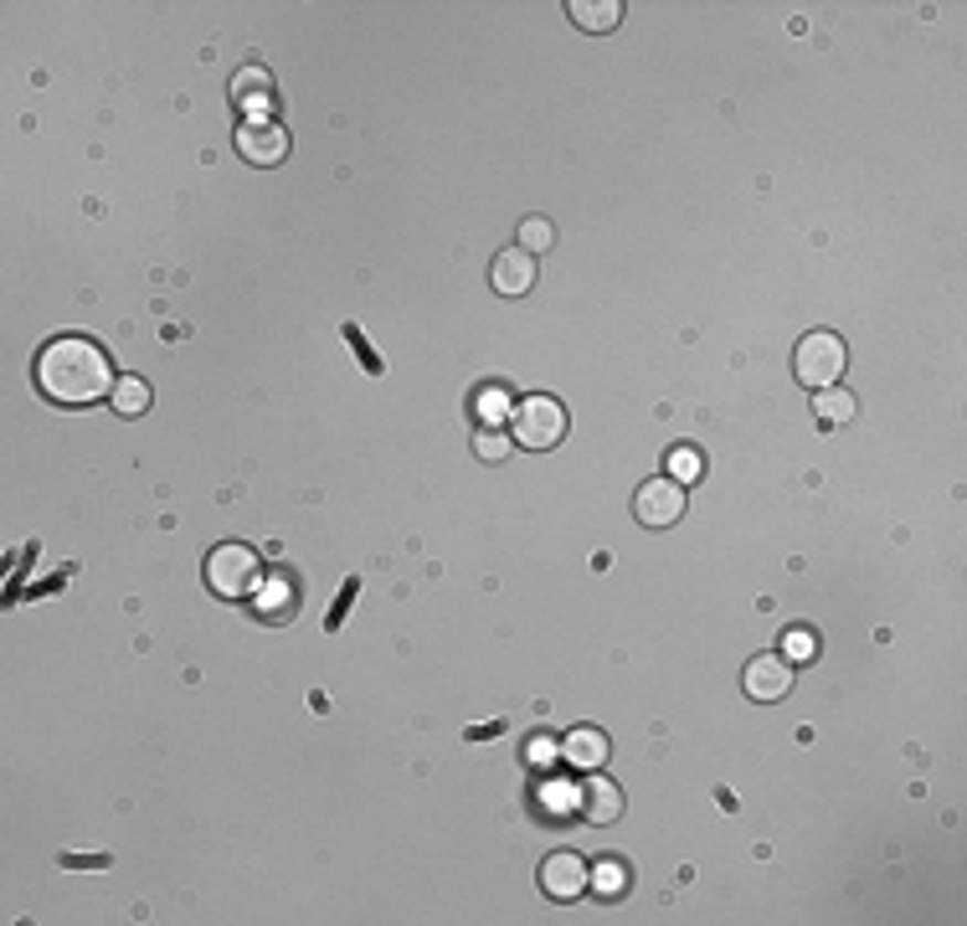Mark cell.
I'll list each match as a JSON object with an SVG mask.
<instances>
[{"label":"cell","mask_w":967,"mask_h":926,"mask_svg":"<svg viewBox=\"0 0 967 926\" xmlns=\"http://www.w3.org/2000/svg\"><path fill=\"white\" fill-rule=\"evenodd\" d=\"M577 803H581V792H577V788H561V782H546V808H551V813H561V808H566V813H571V808H577Z\"/></svg>","instance_id":"cell-21"},{"label":"cell","mask_w":967,"mask_h":926,"mask_svg":"<svg viewBox=\"0 0 967 926\" xmlns=\"http://www.w3.org/2000/svg\"><path fill=\"white\" fill-rule=\"evenodd\" d=\"M232 98H238V104H248L253 114H263V108H269V98H273L269 67H242V73L232 77Z\"/></svg>","instance_id":"cell-15"},{"label":"cell","mask_w":967,"mask_h":926,"mask_svg":"<svg viewBox=\"0 0 967 926\" xmlns=\"http://www.w3.org/2000/svg\"><path fill=\"white\" fill-rule=\"evenodd\" d=\"M509 438L530 453H546L566 438V407L556 397H525L509 412Z\"/></svg>","instance_id":"cell-3"},{"label":"cell","mask_w":967,"mask_h":926,"mask_svg":"<svg viewBox=\"0 0 967 926\" xmlns=\"http://www.w3.org/2000/svg\"><path fill=\"white\" fill-rule=\"evenodd\" d=\"M587 885H592L602 901H623L628 885H633V875H628L623 860H612V854H608V860H597V865L587 870Z\"/></svg>","instance_id":"cell-14"},{"label":"cell","mask_w":967,"mask_h":926,"mask_svg":"<svg viewBox=\"0 0 967 926\" xmlns=\"http://www.w3.org/2000/svg\"><path fill=\"white\" fill-rule=\"evenodd\" d=\"M521 248H525L530 257L551 253V248H556V227H551V217H525V222H521Z\"/></svg>","instance_id":"cell-18"},{"label":"cell","mask_w":967,"mask_h":926,"mask_svg":"<svg viewBox=\"0 0 967 926\" xmlns=\"http://www.w3.org/2000/svg\"><path fill=\"white\" fill-rule=\"evenodd\" d=\"M345 335H350V345H356V356H360V360H366V366H371V371H381V360H376V356H371V350H366V335H360V329H356V325L345 329Z\"/></svg>","instance_id":"cell-23"},{"label":"cell","mask_w":967,"mask_h":926,"mask_svg":"<svg viewBox=\"0 0 967 926\" xmlns=\"http://www.w3.org/2000/svg\"><path fill=\"white\" fill-rule=\"evenodd\" d=\"M31 381L46 402L57 407H93L108 402L119 376H114V356L104 340L93 335H52L31 360Z\"/></svg>","instance_id":"cell-1"},{"label":"cell","mask_w":967,"mask_h":926,"mask_svg":"<svg viewBox=\"0 0 967 926\" xmlns=\"http://www.w3.org/2000/svg\"><path fill=\"white\" fill-rule=\"evenodd\" d=\"M670 478L674 484H700L705 478V453L695 449V443H680V449H670Z\"/></svg>","instance_id":"cell-17"},{"label":"cell","mask_w":967,"mask_h":926,"mask_svg":"<svg viewBox=\"0 0 967 926\" xmlns=\"http://www.w3.org/2000/svg\"><path fill=\"white\" fill-rule=\"evenodd\" d=\"M844 366H849V350L833 329H808L803 340H798V350H792V376H798L808 391L833 387V381L844 376Z\"/></svg>","instance_id":"cell-2"},{"label":"cell","mask_w":967,"mask_h":926,"mask_svg":"<svg viewBox=\"0 0 967 926\" xmlns=\"http://www.w3.org/2000/svg\"><path fill=\"white\" fill-rule=\"evenodd\" d=\"M207 587L222 602L253 598V592H257V556H253V546H238V540L217 546V551L207 556Z\"/></svg>","instance_id":"cell-4"},{"label":"cell","mask_w":967,"mask_h":926,"mask_svg":"<svg viewBox=\"0 0 967 926\" xmlns=\"http://www.w3.org/2000/svg\"><path fill=\"white\" fill-rule=\"evenodd\" d=\"M792 659L788 654H761V659H751L746 664V674H742V685H746V695L751 701H761V705H772V701H782L792 690Z\"/></svg>","instance_id":"cell-6"},{"label":"cell","mask_w":967,"mask_h":926,"mask_svg":"<svg viewBox=\"0 0 967 926\" xmlns=\"http://www.w3.org/2000/svg\"><path fill=\"white\" fill-rule=\"evenodd\" d=\"M577 808L592 823H612V819H623V792H618V782H608V777H592V782L581 788Z\"/></svg>","instance_id":"cell-11"},{"label":"cell","mask_w":967,"mask_h":926,"mask_svg":"<svg viewBox=\"0 0 967 926\" xmlns=\"http://www.w3.org/2000/svg\"><path fill=\"white\" fill-rule=\"evenodd\" d=\"M62 865H88V870H98V865H108V860H104V854H83V860H73V854H67Z\"/></svg>","instance_id":"cell-24"},{"label":"cell","mask_w":967,"mask_h":926,"mask_svg":"<svg viewBox=\"0 0 967 926\" xmlns=\"http://www.w3.org/2000/svg\"><path fill=\"white\" fill-rule=\"evenodd\" d=\"M566 15L577 21L581 31H612L618 21H623V0H566Z\"/></svg>","instance_id":"cell-12"},{"label":"cell","mask_w":967,"mask_h":926,"mask_svg":"<svg viewBox=\"0 0 967 926\" xmlns=\"http://www.w3.org/2000/svg\"><path fill=\"white\" fill-rule=\"evenodd\" d=\"M854 412H860L854 391H844V387L813 391V418H819V428H844V422H854Z\"/></svg>","instance_id":"cell-13"},{"label":"cell","mask_w":967,"mask_h":926,"mask_svg":"<svg viewBox=\"0 0 967 926\" xmlns=\"http://www.w3.org/2000/svg\"><path fill=\"white\" fill-rule=\"evenodd\" d=\"M509 407V391L505 387H494L490 397H484V391H479V418H490L484 422V428H494V422H500V412H505Z\"/></svg>","instance_id":"cell-20"},{"label":"cell","mask_w":967,"mask_h":926,"mask_svg":"<svg viewBox=\"0 0 967 926\" xmlns=\"http://www.w3.org/2000/svg\"><path fill=\"white\" fill-rule=\"evenodd\" d=\"M685 505H690V494H685V484H674V478H649V484H639V494H633V515H639V525H649V530L680 525L685 520Z\"/></svg>","instance_id":"cell-5"},{"label":"cell","mask_w":967,"mask_h":926,"mask_svg":"<svg viewBox=\"0 0 967 926\" xmlns=\"http://www.w3.org/2000/svg\"><path fill=\"white\" fill-rule=\"evenodd\" d=\"M813 649H819V643H813V633H803V628H798V633H788V659H792V664H798V659H808Z\"/></svg>","instance_id":"cell-22"},{"label":"cell","mask_w":967,"mask_h":926,"mask_svg":"<svg viewBox=\"0 0 967 926\" xmlns=\"http://www.w3.org/2000/svg\"><path fill=\"white\" fill-rule=\"evenodd\" d=\"M509 449H515V438L500 433V428H479V433H474V453L484 463H505Z\"/></svg>","instance_id":"cell-19"},{"label":"cell","mask_w":967,"mask_h":926,"mask_svg":"<svg viewBox=\"0 0 967 926\" xmlns=\"http://www.w3.org/2000/svg\"><path fill=\"white\" fill-rule=\"evenodd\" d=\"M238 155L248 165H257V170L278 165L283 155H288V135H283V124H269V119L242 124V129H238Z\"/></svg>","instance_id":"cell-9"},{"label":"cell","mask_w":967,"mask_h":926,"mask_svg":"<svg viewBox=\"0 0 967 926\" xmlns=\"http://www.w3.org/2000/svg\"><path fill=\"white\" fill-rule=\"evenodd\" d=\"M587 860L581 854H571V850H556V854H546V865H540V891L551 901H577L581 891H587Z\"/></svg>","instance_id":"cell-8"},{"label":"cell","mask_w":967,"mask_h":926,"mask_svg":"<svg viewBox=\"0 0 967 926\" xmlns=\"http://www.w3.org/2000/svg\"><path fill=\"white\" fill-rule=\"evenodd\" d=\"M561 757L566 767H602L608 762V732H597V726H577V732L561 736Z\"/></svg>","instance_id":"cell-10"},{"label":"cell","mask_w":967,"mask_h":926,"mask_svg":"<svg viewBox=\"0 0 967 926\" xmlns=\"http://www.w3.org/2000/svg\"><path fill=\"white\" fill-rule=\"evenodd\" d=\"M149 381L145 376H119V387H114V397H108V407L119 412V418H145L149 412Z\"/></svg>","instance_id":"cell-16"},{"label":"cell","mask_w":967,"mask_h":926,"mask_svg":"<svg viewBox=\"0 0 967 926\" xmlns=\"http://www.w3.org/2000/svg\"><path fill=\"white\" fill-rule=\"evenodd\" d=\"M490 288L500 294V299H525V294L536 288V257L525 253V248H505V253H494Z\"/></svg>","instance_id":"cell-7"}]
</instances>
